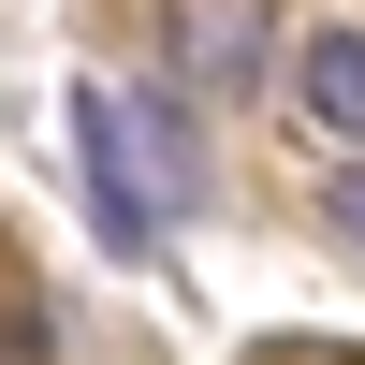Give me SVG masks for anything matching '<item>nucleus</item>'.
<instances>
[{
	"mask_svg": "<svg viewBox=\"0 0 365 365\" xmlns=\"http://www.w3.org/2000/svg\"><path fill=\"white\" fill-rule=\"evenodd\" d=\"M73 146H88V220L103 249H161L175 205H205V132L175 103H132V88H73Z\"/></svg>",
	"mask_w": 365,
	"mask_h": 365,
	"instance_id": "nucleus-1",
	"label": "nucleus"
},
{
	"mask_svg": "<svg viewBox=\"0 0 365 365\" xmlns=\"http://www.w3.org/2000/svg\"><path fill=\"white\" fill-rule=\"evenodd\" d=\"M292 103L336 146H365V29H307V44H292Z\"/></svg>",
	"mask_w": 365,
	"mask_h": 365,
	"instance_id": "nucleus-2",
	"label": "nucleus"
},
{
	"mask_svg": "<svg viewBox=\"0 0 365 365\" xmlns=\"http://www.w3.org/2000/svg\"><path fill=\"white\" fill-rule=\"evenodd\" d=\"M322 220H336V249H351V263H365V161H351V175H336V190H322Z\"/></svg>",
	"mask_w": 365,
	"mask_h": 365,
	"instance_id": "nucleus-3",
	"label": "nucleus"
}]
</instances>
